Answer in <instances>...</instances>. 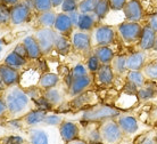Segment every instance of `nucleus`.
Listing matches in <instances>:
<instances>
[{
    "label": "nucleus",
    "mask_w": 157,
    "mask_h": 144,
    "mask_svg": "<svg viewBox=\"0 0 157 144\" xmlns=\"http://www.w3.org/2000/svg\"><path fill=\"white\" fill-rule=\"evenodd\" d=\"M80 14H81V13L78 12V10H75V12H72L68 14V16H70V19H71L74 27H76V25H78V17H80Z\"/></svg>",
    "instance_id": "51"
},
{
    "label": "nucleus",
    "mask_w": 157,
    "mask_h": 144,
    "mask_svg": "<svg viewBox=\"0 0 157 144\" xmlns=\"http://www.w3.org/2000/svg\"><path fill=\"white\" fill-rule=\"evenodd\" d=\"M71 73H72V76H73V78H78V77H83V76L89 74V71L86 69V64L78 63V64H75L71 69Z\"/></svg>",
    "instance_id": "45"
},
{
    "label": "nucleus",
    "mask_w": 157,
    "mask_h": 144,
    "mask_svg": "<svg viewBox=\"0 0 157 144\" xmlns=\"http://www.w3.org/2000/svg\"><path fill=\"white\" fill-rule=\"evenodd\" d=\"M47 113L48 112H46V111H42V110L34 108L31 111H29L22 119H23L25 127L33 128V127H38V126L43 125V121H44V118L47 116Z\"/></svg>",
    "instance_id": "22"
},
{
    "label": "nucleus",
    "mask_w": 157,
    "mask_h": 144,
    "mask_svg": "<svg viewBox=\"0 0 157 144\" xmlns=\"http://www.w3.org/2000/svg\"><path fill=\"white\" fill-rule=\"evenodd\" d=\"M0 2H1V0H0Z\"/></svg>",
    "instance_id": "64"
},
{
    "label": "nucleus",
    "mask_w": 157,
    "mask_h": 144,
    "mask_svg": "<svg viewBox=\"0 0 157 144\" xmlns=\"http://www.w3.org/2000/svg\"><path fill=\"white\" fill-rule=\"evenodd\" d=\"M121 110L115 106L105 104H96L89 109L83 110L81 114V122H94L101 124L109 119H116L121 114Z\"/></svg>",
    "instance_id": "2"
},
{
    "label": "nucleus",
    "mask_w": 157,
    "mask_h": 144,
    "mask_svg": "<svg viewBox=\"0 0 157 144\" xmlns=\"http://www.w3.org/2000/svg\"><path fill=\"white\" fill-rule=\"evenodd\" d=\"M154 14H155V15H156V16H157V12H156V13H154Z\"/></svg>",
    "instance_id": "62"
},
{
    "label": "nucleus",
    "mask_w": 157,
    "mask_h": 144,
    "mask_svg": "<svg viewBox=\"0 0 157 144\" xmlns=\"http://www.w3.org/2000/svg\"><path fill=\"white\" fill-rule=\"evenodd\" d=\"M29 60L25 59V57H22L18 54H16L15 51H10L8 53L4 59V63L6 65L10 66L13 69H16V70H23L25 66L28 65Z\"/></svg>",
    "instance_id": "26"
},
{
    "label": "nucleus",
    "mask_w": 157,
    "mask_h": 144,
    "mask_svg": "<svg viewBox=\"0 0 157 144\" xmlns=\"http://www.w3.org/2000/svg\"><path fill=\"white\" fill-rule=\"evenodd\" d=\"M67 144H88L84 140H82V138H78V140H75L73 141V142H70V143Z\"/></svg>",
    "instance_id": "56"
},
{
    "label": "nucleus",
    "mask_w": 157,
    "mask_h": 144,
    "mask_svg": "<svg viewBox=\"0 0 157 144\" xmlns=\"http://www.w3.org/2000/svg\"><path fill=\"white\" fill-rule=\"evenodd\" d=\"M139 144H157L155 136H145V138H142L141 142Z\"/></svg>",
    "instance_id": "53"
},
{
    "label": "nucleus",
    "mask_w": 157,
    "mask_h": 144,
    "mask_svg": "<svg viewBox=\"0 0 157 144\" xmlns=\"http://www.w3.org/2000/svg\"><path fill=\"white\" fill-rule=\"evenodd\" d=\"M22 0H1V2L5 5H7V6H9V7H12V6H14V5H17L18 2H21Z\"/></svg>",
    "instance_id": "54"
},
{
    "label": "nucleus",
    "mask_w": 157,
    "mask_h": 144,
    "mask_svg": "<svg viewBox=\"0 0 157 144\" xmlns=\"http://www.w3.org/2000/svg\"><path fill=\"white\" fill-rule=\"evenodd\" d=\"M138 89H139L138 86H136L134 84H132V82L125 80V84L123 86V92H124V93L131 94V95H137Z\"/></svg>",
    "instance_id": "48"
},
{
    "label": "nucleus",
    "mask_w": 157,
    "mask_h": 144,
    "mask_svg": "<svg viewBox=\"0 0 157 144\" xmlns=\"http://www.w3.org/2000/svg\"><path fill=\"white\" fill-rule=\"evenodd\" d=\"M29 144H52V134L49 127L38 126L28 130Z\"/></svg>",
    "instance_id": "10"
},
{
    "label": "nucleus",
    "mask_w": 157,
    "mask_h": 144,
    "mask_svg": "<svg viewBox=\"0 0 157 144\" xmlns=\"http://www.w3.org/2000/svg\"><path fill=\"white\" fill-rule=\"evenodd\" d=\"M99 129L101 134L102 144H118L124 137V134L116 119H109L99 124Z\"/></svg>",
    "instance_id": "3"
},
{
    "label": "nucleus",
    "mask_w": 157,
    "mask_h": 144,
    "mask_svg": "<svg viewBox=\"0 0 157 144\" xmlns=\"http://www.w3.org/2000/svg\"><path fill=\"white\" fill-rule=\"evenodd\" d=\"M78 1L80 0H63V4L60 6V10L63 13H66V14L78 10Z\"/></svg>",
    "instance_id": "43"
},
{
    "label": "nucleus",
    "mask_w": 157,
    "mask_h": 144,
    "mask_svg": "<svg viewBox=\"0 0 157 144\" xmlns=\"http://www.w3.org/2000/svg\"><path fill=\"white\" fill-rule=\"evenodd\" d=\"M0 45H2V46H4V40L1 39V38H0Z\"/></svg>",
    "instance_id": "59"
},
{
    "label": "nucleus",
    "mask_w": 157,
    "mask_h": 144,
    "mask_svg": "<svg viewBox=\"0 0 157 144\" xmlns=\"http://www.w3.org/2000/svg\"><path fill=\"white\" fill-rule=\"evenodd\" d=\"M34 37L39 43L43 56L49 55L55 51V41L56 37H57V32L54 30V27H39V29H36Z\"/></svg>",
    "instance_id": "6"
},
{
    "label": "nucleus",
    "mask_w": 157,
    "mask_h": 144,
    "mask_svg": "<svg viewBox=\"0 0 157 144\" xmlns=\"http://www.w3.org/2000/svg\"><path fill=\"white\" fill-rule=\"evenodd\" d=\"M98 0H80L78 10L81 14H92L96 9Z\"/></svg>",
    "instance_id": "37"
},
{
    "label": "nucleus",
    "mask_w": 157,
    "mask_h": 144,
    "mask_svg": "<svg viewBox=\"0 0 157 144\" xmlns=\"http://www.w3.org/2000/svg\"><path fill=\"white\" fill-rule=\"evenodd\" d=\"M21 80V71L13 69L10 66L6 65L5 63L0 64V81L2 85L7 87L20 85Z\"/></svg>",
    "instance_id": "15"
},
{
    "label": "nucleus",
    "mask_w": 157,
    "mask_h": 144,
    "mask_svg": "<svg viewBox=\"0 0 157 144\" xmlns=\"http://www.w3.org/2000/svg\"><path fill=\"white\" fill-rule=\"evenodd\" d=\"M122 12L124 14L125 21L129 22L140 23L145 17V10L139 0H129Z\"/></svg>",
    "instance_id": "13"
},
{
    "label": "nucleus",
    "mask_w": 157,
    "mask_h": 144,
    "mask_svg": "<svg viewBox=\"0 0 157 144\" xmlns=\"http://www.w3.org/2000/svg\"><path fill=\"white\" fill-rule=\"evenodd\" d=\"M157 96V82L147 80L144 86H141L137 93V97L139 101L147 102L153 100Z\"/></svg>",
    "instance_id": "23"
},
{
    "label": "nucleus",
    "mask_w": 157,
    "mask_h": 144,
    "mask_svg": "<svg viewBox=\"0 0 157 144\" xmlns=\"http://www.w3.org/2000/svg\"><path fill=\"white\" fill-rule=\"evenodd\" d=\"M57 13L55 10H48V12L38 13L36 15V23L39 27H54L56 21Z\"/></svg>",
    "instance_id": "30"
},
{
    "label": "nucleus",
    "mask_w": 157,
    "mask_h": 144,
    "mask_svg": "<svg viewBox=\"0 0 157 144\" xmlns=\"http://www.w3.org/2000/svg\"><path fill=\"white\" fill-rule=\"evenodd\" d=\"M2 129L4 128H2V127H1V125H0V134H1V132H2Z\"/></svg>",
    "instance_id": "60"
},
{
    "label": "nucleus",
    "mask_w": 157,
    "mask_h": 144,
    "mask_svg": "<svg viewBox=\"0 0 157 144\" xmlns=\"http://www.w3.org/2000/svg\"><path fill=\"white\" fill-rule=\"evenodd\" d=\"M118 126L121 127L122 132L124 134V136H133L136 135L139 129H140V124L137 118L129 114V113H121L117 118H116Z\"/></svg>",
    "instance_id": "12"
},
{
    "label": "nucleus",
    "mask_w": 157,
    "mask_h": 144,
    "mask_svg": "<svg viewBox=\"0 0 157 144\" xmlns=\"http://www.w3.org/2000/svg\"><path fill=\"white\" fill-rule=\"evenodd\" d=\"M155 140H156V143H157V133L155 134Z\"/></svg>",
    "instance_id": "61"
},
{
    "label": "nucleus",
    "mask_w": 157,
    "mask_h": 144,
    "mask_svg": "<svg viewBox=\"0 0 157 144\" xmlns=\"http://www.w3.org/2000/svg\"><path fill=\"white\" fill-rule=\"evenodd\" d=\"M125 80L132 82L136 86H138L139 88L144 86L147 81V78L145 77V74L142 71H128L125 74Z\"/></svg>",
    "instance_id": "34"
},
{
    "label": "nucleus",
    "mask_w": 157,
    "mask_h": 144,
    "mask_svg": "<svg viewBox=\"0 0 157 144\" xmlns=\"http://www.w3.org/2000/svg\"><path fill=\"white\" fill-rule=\"evenodd\" d=\"M102 64L100 63L98 57H97L94 53H91L90 55H88L86 61V69H88V71H89V73L94 74L99 69H100V66Z\"/></svg>",
    "instance_id": "38"
},
{
    "label": "nucleus",
    "mask_w": 157,
    "mask_h": 144,
    "mask_svg": "<svg viewBox=\"0 0 157 144\" xmlns=\"http://www.w3.org/2000/svg\"><path fill=\"white\" fill-rule=\"evenodd\" d=\"M94 82L98 84L99 86H104V87H108V86L113 85L115 80V73L110 64H104L100 66L96 73L94 74Z\"/></svg>",
    "instance_id": "19"
},
{
    "label": "nucleus",
    "mask_w": 157,
    "mask_h": 144,
    "mask_svg": "<svg viewBox=\"0 0 157 144\" xmlns=\"http://www.w3.org/2000/svg\"><path fill=\"white\" fill-rule=\"evenodd\" d=\"M147 25L157 33V16L155 14H151L147 17Z\"/></svg>",
    "instance_id": "50"
},
{
    "label": "nucleus",
    "mask_w": 157,
    "mask_h": 144,
    "mask_svg": "<svg viewBox=\"0 0 157 144\" xmlns=\"http://www.w3.org/2000/svg\"><path fill=\"white\" fill-rule=\"evenodd\" d=\"M60 82V76L55 72H42L40 76L38 87L42 90H47L54 87H57Z\"/></svg>",
    "instance_id": "24"
},
{
    "label": "nucleus",
    "mask_w": 157,
    "mask_h": 144,
    "mask_svg": "<svg viewBox=\"0 0 157 144\" xmlns=\"http://www.w3.org/2000/svg\"><path fill=\"white\" fill-rule=\"evenodd\" d=\"M98 144H102V143H98Z\"/></svg>",
    "instance_id": "63"
},
{
    "label": "nucleus",
    "mask_w": 157,
    "mask_h": 144,
    "mask_svg": "<svg viewBox=\"0 0 157 144\" xmlns=\"http://www.w3.org/2000/svg\"><path fill=\"white\" fill-rule=\"evenodd\" d=\"M98 104L97 103V95L91 92V90H86L84 93L80 94L78 96L72 97L71 102L68 103L71 109L80 110V109H89L94 105Z\"/></svg>",
    "instance_id": "14"
},
{
    "label": "nucleus",
    "mask_w": 157,
    "mask_h": 144,
    "mask_svg": "<svg viewBox=\"0 0 157 144\" xmlns=\"http://www.w3.org/2000/svg\"><path fill=\"white\" fill-rule=\"evenodd\" d=\"M72 49H73V48H72V43H71L70 37L57 33L56 41H55V51H57L59 55L65 56V55L70 54Z\"/></svg>",
    "instance_id": "29"
},
{
    "label": "nucleus",
    "mask_w": 157,
    "mask_h": 144,
    "mask_svg": "<svg viewBox=\"0 0 157 144\" xmlns=\"http://www.w3.org/2000/svg\"><path fill=\"white\" fill-rule=\"evenodd\" d=\"M58 133L62 141L65 144H67L75 140H78L81 137V127L75 121L64 120L59 125Z\"/></svg>",
    "instance_id": "9"
},
{
    "label": "nucleus",
    "mask_w": 157,
    "mask_h": 144,
    "mask_svg": "<svg viewBox=\"0 0 157 144\" xmlns=\"http://www.w3.org/2000/svg\"><path fill=\"white\" fill-rule=\"evenodd\" d=\"M33 105H34L36 109L42 110V111H46V112H51L52 110L55 109V108L52 106V104H51L50 102L48 101L43 95L41 97L36 98V101H33Z\"/></svg>",
    "instance_id": "40"
},
{
    "label": "nucleus",
    "mask_w": 157,
    "mask_h": 144,
    "mask_svg": "<svg viewBox=\"0 0 157 144\" xmlns=\"http://www.w3.org/2000/svg\"><path fill=\"white\" fill-rule=\"evenodd\" d=\"M128 1L129 0H108L110 9L114 10V12H121V10H123V8L125 7Z\"/></svg>",
    "instance_id": "47"
},
{
    "label": "nucleus",
    "mask_w": 157,
    "mask_h": 144,
    "mask_svg": "<svg viewBox=\"0 0 157 144\" xmlns=\"http://www.w3.org/2000/svg\"><path fill=\"white\" fill-rule=\"evenodd\" d=\"M25 92L29 95V97L31 98L32 102L36 101V98L41 97L43 95V90L41 88H39L38 86H32V87H29V88H25Z\"/></svg>",
    "instance_id": "46"
},
{
    "label": "nucleus",
    "mask_w": 157,
    "mask_h": 144,
    "mask_svg": "<svg viewBox=\"0 0 157 144\" xmlns=\"http://www.w3.org/2000/svg\"><path fill=\"white\" fill-rule=\"evenodd\" d=\"M63 4V0H51V5H52V8L55 9L57 7H60Z\"/></svg>",
    "instance_id": "55"
},
{
    "label": "nucleus",
    "mask_w": 157,
    "mask_h": 144,
    "mask_svg": "<svg viewBox=\"0 0 157 144\" xmlns=\"http://www.w3.org/2000/svg\"><path fill=\"white\" fill-rule=\"evenodd\" d=\"M40 76L41 73H39V71L36 70V69H28L25 70L22 73L21 72V80H25L26 79V84L23 86V88H29V87H32V86H38V82H39Z\"/></svg>",
    "instance_id": "32"
},
{
    "label": "nucleus",
    "mask_w": 157,
    "mask_h": 144,
    "mask_svg": "<svg viewBox=\"0 0 157 144\" xmlns=\"http://www.w3.org/2000/svg\"><path fill=\"white\" fill-rule=\"evenodd\" d=\"M0 144H25V138L17 134H10L1 137Z\"/></svg>",
    "instance_id": "42"
},
{
    "label": "nucleus",
    "mask_w": 157,
    "mask_h": 144,
    "mask_svg": "<svg viewBox=\"0 0 157 144\" xmlns=\"http://www.w3.org/2000/svg\"><path fill=\"white\" fill-rule=\"evenodd\" d=\"M2 98L7 106L8 118H23L29 111L34 109L32 100L20 85L7 87L2 92Z\"/></svg>",
    "instance_id": "1"
},
{
    "label": "nucleus",
    "mask_w": 157,
    "mask_h": 144,
    "mask_svg": "<svg viewBox=\"0 0 157 144\" xmlns=\"http://www.w3.org/2000/svg\"><path fill=\"white\" fill-rule=\"evenodd\" d=\"M32 12L33 10L23 1L18 2L17 5H14L10 7V24L16 27V25L28 23L31 20Z\"/></svg>",
    "instance_id": "8"
},
{
    "label": "nucleus",
    "mask_w": 157,
    "mask_h": 144,
    "mask_svg": "<svg viewBox=\"0 0 157 144\" xmlns=\"http://www.w3.org/2000/svg\"><path fill=\"white\" fill-rule=\"evenodd\" d=\"M64 121L63 117L59 114V113L55 112H48L44 121H43V126H47V127H57L58 128L59 125Z\"/></svg>",
    "instance_id": "36"
},
{
    "label": "nucleus",
    "mask_w": 157,
    "mask_h": 144,
    "mask_svg": "<svg viewBox=\"0 0 157 144\" xmlns=\"http://www.w3.org/2000/svg\"><path fill=\"white\" fill-rule=\"evenodd\" d=\"M6 126L10 130H22L25 127L22 118H8Z\"/></svg>",
    "instance_id": "44"
},
{
    "label": "nucleus",
    "mask_w": 157,
    "mask_h": 144,
    "mask_svg": "<svg viewBox=\"0 0 157 144\" xmlns=\"http://www.w3.org/2000/svg\"><path fill=\"white\" fill-rule=\"evenodd\" d=\"M74 25L72 23L71 19L68 14L66 13H57V16H56V21H55V25H54V30H55L57 33L63 35H67L70 37L72 35V32L74 31Z\"/></svg>",
    "instance_id": "17"
},
{
    "label": "nucleus",
    "mask_w": 157,
    "mask_h": 144,
    "mask_svg": "<svg viewBox=\"0 0 157 144\" xmlns=\"http://www.w3.org/2000/svg\"><path fill=\"white\" fill-rule=\"evenodd\" d=\"M142 32V25L138 22L124 21L117 25V33L123 43L128 45L138 43Z\"/></svg>",
    "instance_id": "5"
},
{
    "label": "nucleus",
    "mask_w": 157,
    "mask_h": 144,
    "mask_svg": "<svg viewBox=\"0 0 157 144\" xmlns=\"http://www.w3.org/2000/svg\"><path fill=\"white\" fill-rule=\"evenodd\" d=\"M94 84V74L91 73L83 76V77H78V78H73L72 84L67 88V94L71 97L78 96L80 94L89 90V88Z\"/></svg>",
    "instance_id": "11"
},
{
    "label": "nucleus",
    "mask_w": 157,
    "mask_h": 144,
    "mask_svg": "<svg viewBox=\"0 0 157 144\" xmlns=\"http://www.w3.org/2000/svg\"><path fill=\"white\" fill-rule=\"evenodd\" d=\"M92 53L98 57V60L100 61L102 65L104 64H110L113 59L115 57V53L110 46L94 47V49H92Z\"/></svg>",
    "instance_id": "27"
},
{
    "label": "nucleus",
    "mask_w": 157,
    "mask_h": 144,
    "mask_svg": "<svg viewBox=\"0 0 157 144\" xmlns=\"http://www.w3.org/2000/svg\"><path fill=\"white\" fill-rule=\"evenodd\" d=\"M142 72L147 78V80L157 82V60L147 63L145 68L142 69Z\"/></svg>",
    "instance_id": "35"
},
{
    "label": "nucleus",
    "mask_w": 157,
    "mask_h": 144,
    "mask_svg": "<svg viewBox=\"0 0 157 144\" xmlns=\"http://www.w3.org/2000/svg\"><path fill=\"white\" fill-rule=\"evenodd\" d=\"M110 10H112V9H110L108 0H98L94 14V16L97 17V20L102 21L104 19H106Z\"/></svg>",
    "instance_id": "33"
},
{
    "label": "nucleus",
    "mask_w": 157,
    "mask_h": 144,
    "mask_svg": "<svg viewBox=\"0 0 157 144\" xmlns=\"http://www.w3.org/2000/svg\"><path fill=\"white\" fill-rule=\"evenodd\" d=\"M2 51H4V46H2V45H0V53H1Z\"/></svg>",
    "instance_id": "58"
},
{
    "label": "nucleus",
    "mask_w": 157,
    "mask_h": 144,
    "mask_svg": "<svg viewBox=\"0 0 157 144\" xmlns=\"http://www.w3.org/2000/svg\"><path fill=\"white\" fill-rule=\"evenodd\" d=\"M147 51H139L131 53L126 56V68L128 71H142L147 64Z\"/></svg>",
    "instance_id": "18"
},
{
    "label": "nucleus",
    "mask_w": 157,
    "mask_h": 144,
    "mask_svg": "<svg viewBox=\"0 0 157 144\" xmlns=\"http://www.w3.org/2000/svg\"><path fill=\"white\" fill-rule=\"evenodd\" d=\"M126 56L128 55H115L113 59L110 66L114 71L115 76H125L128 72V68H126Z\"/></svg>",
    "instance_id": "31"
},
{
    "label": "nucleus",
    "mask_w": 157,
    "mask_h": 144,
    "mask_svg": "<svg viewBox=\"0 0 157 144\" xmlns=\"http://www.w3.org/2000/svg\"><path fill=\"white\" fill-rule=\"evenodd\" d=\"M82 124H84L86 126L83 129H81L80 138L84 140L88 144L102 143L99 124H94V122H82Z\"/></svg>",
    "instance_id": "16"
},
{
    "label": "nucleus",
    "mask_w": 157,
    "mask_h": 144,
    "mask_svg": "<svg viewBox=\"0 0 157 144\" xmlns=\"http://www.w3.org/2000/svg\"><path fill=\"white\" fill-rule=\"evenodd\" d=\"M155 39H156V32L153 29H150L147 24L142 27V32L140 35V39L138 43V47L140 51H151L155 45Z\"/></svg>",
    "instance_id": "21"
},
{
    "label": "nucleus",
    "mask_w": 157,
    "mask_h": 144,
    "mask_svg": "<svg viewBox=\"0 0 157 144\" xmlns=\"http://www.w3.org/2000/svg\"><path fill=\"white\" fill-rule=\"evenodd\" d=\"M22 43H23V45L26 48L28 59L30 61H39L43 56L41 48L39 46V43H38V40L36 39L34 35H26V37H24Z\"/></svg>",
    "instance_id": "20"
},
{
    "label": "nucleus",
    "mask_w": 157,
    "mask_h": 144,
    "mask_svg": "<svg viewBox=\"0 0 157 144\" xmlns=\"http://www.w3.org/2000/svg\"><path fill=\"white\" fill-rule=\"evenodd\" d=\"M10 24V7L0 2V27Z\"/></svg>",
    "instance_id": "39"
},
{
    "label": "nucleus",
    "mask_w": 157,
    "mask_h": 144,
    "mask_svg": "<svg viewBox=\"0 0 157 144\" xmlns=\"http://www.w3.org/2000/svg\"><path fill=\"white\" fill-rule=\"evenodd\" d=\"M43 96L50 102L54 108H58L59 105H62L65 101V96H64V92L58 86L50 88V89L43 90Z\"/></svg>",
    "instance_id": "28"
},
{
    "label": "nucleus",
    "mask_w": 157,
    "mask_h": 144,
    "mask_svg": "<svg viewBox=\"0 0 157 144\" xmlns=\"http://www.w3.org/2000/svg\"><path fill=\"white\" fill-rule=\"evenodd\" d=\"M6 114H7V106H6L2 96H0V118H2Z\"/></svg>",
    "instance_id": "52"
},
{
    "label": "nucleus",
    "mask_w": 157,
    "mask_h": 144,
    "mask_svg": "<svg viewBox=\"0 0 157 144\" xmlns=\"http://www.w3.org/2000/svg\"><path fill=\"white\" fill-rule=\"evenodd\" d=\"M90 33L94 48L98 46H112L116 39L115 29L106 24L97 25Z\"/></svg>",
    "instance_id": "4"
},
{
    "label": "nucleus",
    "mask_w": 157,
    "mask_h": 144,
    "mask_svg": "<svg viewBox=\"0 0 157 144\" xmlns=\"http://www.w3.org/2000/svg\"><path fill=\"white\" fill-rule=\"evenodd\" d=\"M13 51H15L16 54H18L20 56H22V57H25V59H28V51H26V48H25V46L23 45V43H17V45L14 47Z\"/></svg>",
    "instance_id": "49"
},
{
    "label": "nucleus",
    "mask_w": 157,
    "mask_h": 144,
    "mask_svg": "<svg viewBox=\"0 0 157 144\" xmlns=\"http://www.w3.org/2000/svg\"><path fill=\"white\" fill-rule=\"evenodd\" d=\"M33 8L36 13L48 12L52 9L51 0H33Z\"/></svg>",
    "instance_id": "41"
},
{
    "label": "nucleus",
    "mask_w": 157,
    "mask_h": 144,
    "mask_svg": "<svg viewBox=\"0 0 157 144\" xmlns=\"http://www.w3.org/2000/svg\"><path fill=\"white\" fill-rule=\"evenodd\" d=\"M99 21L97 20V17L94 16V14H80L78 21V25H76V30L83 32H91L94 27H97V23Z\"/></svg>",
    "instance_id": "25"
},
{
    "label": "nucleus",
    "mask_w": 157,
    "mask_h": 144,
    "mask_svg": "<svg viewBox=\"0 0 157 144\" xmlns=\"http://www.w3.org/2000/svg\"><path fill=\"white\" fill-rule=\"evenodd\" d=\"M71 39L72 48L75 51H78L80 54L90 55L94 46H92V40H91V33L90 32H83L74 30L70 35Z\"/></svg>",
    "instance_id": "7"
},
{
    "label": "nucleus",
    "mask_w": 157,
    "mask_h": 144,
    "mask_svg": "<svg viewBox=\"0 0 157 144\" xmlns=\"http://www.w3.org/2000/svg\"><path fill=\"white\" fill-rule=\"evenodd\" d=\"M153 51H157V33H156V39H155V45H154V48Z\"/></svg>",
    "instance_id": "57"
}]
</instances>
